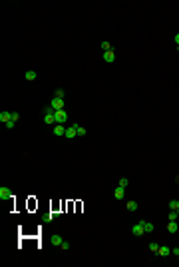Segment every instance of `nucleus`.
I'll use <instances>...</instances> for the list:
<instances>
[{
  "instance_id": "27",
  "label": "nucleus",
  "mask_w": 179,
  "mask_h": 267,
  "mask_svg": "<svg viewBox=\"0 0 179 267\" xmlns=\"http://www.w3.org/2000/svg\"><path fill=\"white\" fill-rule=\"evenodd\" d=\"M12 120L18 122V120H20V114H18V112H12Z\"/></svg>"
},
{
  "instance_id": "16",
  "label": "nucleus",
  "mask_w": 179,
  "mask_h": 267,
  "mask_svg": "<svg viewBox=\"0 0 179 267\" xmlns=\"http://www.w3.org/2000/svg\"><path fill=\"white\" fill-rule=\"evenodd\" d=\"M169 209H175V211H179V200H171V201H169Z\"/></svg>"
},
{
  "instance_id": "13",
  "label": "nucleus",
  "mask_w": 179,
  "mask_h": 267,
  "mask_svg": "<svg viewBox=\"0 0 179 267\" xmlns=\"http://www.w3.org/2000/svg\"><path fill=\"white\" fill-rule=\"evenodd\" d=\"M167 231L169 233H175V231H177V221H169L167 223Z\"/></svg>"
},
{
  "instance_id": "9",
  "label": "nucleus",
  "mask_w": 179,
  "mask_h": 267,
  "mask_svg": "<svg viewBox=\"0 0 179 267\" xmlns=\"http://www.w3.org/2000/svg\"><path fill=\"white\" fill-rule=\"evenodd\" d=\"M10 120H12V112H0V122L2 124L10 122Z\"/></svg>"
},
{
  "instance_id": "8",
  "label": "nucleus",
  "mask_w": 179,
  "mask_h": 267,
  "mask_svg": "<svg viewBox=\"0 0 179 267\" xmlns=\"http://www.w3.org/2000/svg\"><path fill=\"white\" fill-rule=\"evenodd\" d=\"M103 60H106L108 64H113V62H115V52H113V50H110V52H103Z\"/></svg>"
},
{
  "instance_id": "3",
  "label": "nucleus",
  "mask_w": 179,
  "mask_h": 267,
  "mask_svg": "<svg viewBox=\"0 0 179 267\" xmlns=\"http://www.w3.org/2000/svg\"><path fill=\"white\" fill-rule=\"evenodd\" d=\"M143 233H145V229H143V223H141V221L135 223L134 227H131V235H134V237H141Z\"/></svg>"
},
{
  "instance_id": "23",
  "label": "nucleus",
  "mask_w": 179,
  "mask_h": 267,
  "mask_svg": "<svg viewBox=\"0 0 179 267\" xmlns=\"http://www.w3.org/2000/svg\"><path fill=\"white\" fill-rule=\"evenodd\" d=\"M149 249H151L153 253H157V249H159V243H149Z\"/></svg>"
},
{
  "instance_id": "10",
  "label": "nucleus",
  "mask_w": 179,
  "mask_h": 267,
  "mask_svg": "<svg viewBox=\"0 0 179 267\" xmlns=\"http://www.w3.org/2000/svg\"><path fill=\"white\" fill-rule=\"evenodd\" d=\"M157 253H159L161 257H167V255H171V249H169V247H165V245H159Z\"/></svg>"
},
{
  "instance_id": "4",
  "label": "nucleus",
  "mask_w": 179,
  "mask_h": 267,
  "mask_svg": "<svg viewBox=\"0 0 179 267\" xmlns=\"http://www.w3.org/2000/svg\"><path fill=\"white\" fill-rule=\"evenodd\" d=\"M76 136H78V124L68 126V128H66V138H68V140H72V138H76Z\"/></svg>"
},
{
  "instance_id": "18",
  "label": "nucleus",
  "mask_w": 179,
  "mask_h": 267,
  "mask_svg": "<svg viewBox=\"0 0 179 267\" xmlns=\"http://www.w3.org/2000/svg\"><path fill=\"white\" fill-rule=\"evenodd\" d=\"M26 80L34 82V80H36V72H34V70H28V72H26Z\"/></svg>"
},
{
  "instance_id": "24",
  "label": "nucleus",
  "mask_w": 179,
  "mask_h": 267,
  "mask_svg": "<svg viewBox=\"0 0 179 267\" xmlns=\"http://www.w3.org/2000/svg\"><path fill=\"white\" fill-rule=\"evenodd\" d=\"M58 215H60V213H58V211H52V213H50V215H48V221H52V219H56Z\"/></svg>"
},
{
  "instance_id": "14",
  "label": "nucleus",
  "mask_w": 179,
  "mask_h": 267,
  "mask_svg": "<svg viewBox=\"0 0 179 267\" xmlns=\"http://www.w3.org/2000/svg\"><path fill=\"white\" fill-rule=\"evenodd\" d=\"M50 241H52V245H58V247H60V243H62L64 239H62L60 235H52V237H50Z\"/></svg>"
},
{
  "instance_id": "21",
  "label": "nucleus",
  "mask_w": 179,
  "mask_h": 267,
  "mask_svg": "<svg viewBox=\"0 0 179 267\" xmlns=\"http://www.w3.org/2000/svg\"><path fill=\"white\" fill-rule=\"evenodd\" d=\"M60 249H62V251H68V249H70V243H68V241H62V243H60Z\"/></svg>"
},
{
  "instance_id": "19",
  "label": "nucleus",
  "mask_w": 179,
  "mask_h": 267,
  "mask_svg": "<svg viewBox=\"0 0 179 267\" xmlns=\"http://www.w3.org/2000/svg\"><path fill=\"white\" fill-rule=\"evenodd\" d=\"M101 50H103V52H110V50H112V44H110V42H101Z\"/></svg>"
},
{
  "instance_id": "26",
  "label": "nucleus",
  "mask_w": 179,
  "mask_h": 267,
  "mask_svg": "<svg viewBox=\"0 0 179 267\" xmlns=\"http://www.w3.org/2000/svg\"><path fill=\"white\" fill-rule=\"evenodd\" d=\"M56 98H64V90H62V88L56 90Z\"/></svg>"
},
{
  "instance_id": "20",
  "label": "nucleus",
  "mask_w": 179,
  "mask_h": 267,
  "mask_svg": "<svg viewBox=\"0 0 179 267\" xmlns=\"http://www.w3.org/2000/svg\"><path fill=\"white\" fill-rule=\"evenodd\" d=\"M120 185H122V188H127V185H129V179H127V178H122V179H120Z\"/></svg>"
},
{
  "instance_id": "6",
  "label": "nucleus",
  "mask_w": 179,
  "mask_h": 267,
  "mask_svg": "<svg viewBox=\"0 0 179 267\" xmlns=\"http://www.w3.org/2000/svg\"><path fill=\"white\" fill-rule=\"evenodd\" d=\"M12 197V191L8 188H4V185H2V188H0V200L4 201V200H10Z\"/></svg>"
},
{
  "instance_id": "31",
  "label": "nucleus",
  "mask_w": 179,
  "mask_h": 267,
  "mask_svg": "<svg viewBox=\"0 0 179 267\" xmlns=\"http://www.w3.org/2000/svg\"><path fill=\"white\" fill-rule=\"evenodd\" d=\"M177 181H179V176H177Z\"/></svg>"
},
{
  "instance_id": "33",
  "label": "nucleus",
  "mask_w": 179,
  "mask_h": 267,
  "mask_svg": "<svg viewBox=\"0 0 179 267\" xmlns=\"http://www.w3.org/2000/svg\"><path fill=\"white\" fill-rule=\"evenodd\" d=\"M177 50H179V48H177Z\"/></svg>"
},
{
  "instance_id": "7",
  "label": "nucleus",
  "mask_w": 179,
  "mask_h": 267,
  "mask_svg": "<svg viewBox=\"0 0 179 267\" xmlns=\"http://www.w3.org/2000/svg\"><path fill=\"white\" fill-rule=\"evenodd\" d=\"M113 195H115V200H123V197H125V188L117 185V188L113 189Z\"/></svg>"
},
{
  "instance_id": "15",
  "label": "nucleus",
  "mask_w": 179,
  "mask_h": 267,
  "mask_svg": "<svg viewBox=\"0 0 179 267\" xmlns=\"http://www.w3.org/2000/svg\"><path fill=\"white\" fill-rule=\"evenodd\" d=\"M141 223H143L145 233H151V231H153V223H151V221H141Z\"/></svg>"
},
{
  "instance_id": "2",
  "label": "nucleus",
  "mask_w": 179,
  "mask_h": 267,
  "mask_svg": "<svg viewBox=\"0 0 179 267\" xmlns=\"http://www.w3.org/2000/svg\"><path fill=\"white\" fill-rule=\"evenodd\" d=\"M50 106H52V110H54V112H56V110H66V108H64V106H66L64 98H56V96H54V100H52Z\"/></svg>"
},
{
  "instance_id": "22",
  "label": "nucleus",
  "mask_w": 179,
  "mask_h": 267,
  "mask_svg": "<svg viewBox=\"0 0 179 267\" xmlns=\"http://www.w3.org/2000/svg\"><path fill=\"white\" fill-rule=\"evenodd\" d=\"M86 128H84V126H78V136H86Z\"/></svg>"
},
{
  "instance_id": "5",
  "label": "nucleus",
  "mask_w": 179,
  "mask_h": 267,
  "mask_svg": "<svg viewBox=\"0 0 179 267\" xmlns=\"http://www.w3.org/2000/svg\"><path fill=\"white\" fill-rule=\"evenodd\" d=\"M66 128L64 124H54V136H66Z\"/></svg>"
},
{
  "instance_id": "11",
  "label": "nucleus",
  "mask_w": 179,
  "mask_h": 267,
  "mask_svg": "<svg viewBox=\"0 0 179 267\" xmlns=\"http://www.w3.org/2000/svg\"><path fill=\"white\" fill-rule=\"evenodd\" d=\"M44 124H48V126L56 124V118H54V114H44Z\"/></svg>"
},
{
  "instance_id": "1",
  "label": "nucleus",
  "mask_w": 179,
  "mask_h": 267,
  "mask_svg": "<svg viewBox=\"0 0 179 267\" xmlns=\"http://www.w3.org/2000/svg\"><path fill=\"white\" fill-rule=\"evenodd\" d=\"M54 118H56V124H64V126H66L68 112L66 110H56V112H54Z\"/></svg>"
},
{
  "instance_id": "30",
  "label": "nucleus",
  "mask_w": 179,
  "mask_h": 267,
  "mask_svg": "<svg viewBox=\"0 0 179 267\" xmlns=\"http://www.w3.org/2000/svg\"><path fill=\"white\" fill-rule=\"evenodd\" d=\"M175 44H177V48H179V34H175Z\"/></svg>"
},
{
  "instance_id": "29",
  "label": "nucleus",
  "mask_w": 179,
  "mask_h": 267,
  "mask_svg": "<svg viewBox=\"0 0 179 267\" xmlns=\"http://www.w3.org/2000/svg\"><path fill=\"white\" fill-rule=\"evenodd\" d=\"M171 253H173V255L177 257V255H179V247H175V249H171Z\"/></svg>"
},
{
  "instance_id": "25",
  "label": "nucleus",
  "mask_w": 179,
  "mask_h": 267,
  "mask_svg": "<svg viewBox=\"0 0 179 267\" xmlns=\"http://www.w3.org/2000/svg\"><path fill=\"white\" fill-rule=\"evenodd\" d=\"M4 126H6V128H8V130H12V128H14V126H16V122H14V120H10V122H6V124H4Z\"/></svg>"
},
{
  "instance_id": "28",
  "label": "nucleus",
  "mask_w": 179,
  "mask_h": 267,
  "mask_svg": "<svg viewBox=\"0 0 179 267\" xmlns=\"http://www.w3.org/2000/svg\"><path fill=\"white\" fill-rule=\"evenodd\" d=\"M44 114H54V110H52V106H46V108H44Z\"/></svg>"
},
{
  "instance_id": "17",
  "label": "nucleus",
  "mask_w": 179,
  "mask_h": 267,
  "mask_svg": "<svg viewBox=\"0 0 179 267\" xmlns=\"http://www.w3.org/2000/svg\"><path fill=\"white\" fill-rule=\"evenodd\" d=\"M125 207H127V209H129V211H135V209H137V201H127V205H125Z\"/></svg>"
},
{
  "instance_id": "12",
  "label": "nucleus",
  "mask_w": 179,
  "mask_h": 267,
  "mask_svg": "<svg viewBox=\"0 0 179 267\" xmlns=\"http://www.w3.org/2000/svg\"><path fill=\"white\" fill-rule=\"evenodd\" d=\"M169 221H177L179 219V211H175V209H169Z\"/></svg>"
},
{
  "instance_id": "32",
  "label": "nucleus",
  "mask_w": 179,
  "mask_h": 267,
  "mask_svg": "<svg viewBox=\"0 0 179 267\" xmlns=\"http://www.w3.org/2000/svg\"><path fill=\"white\" fill-rule=\"evenodd\" d=\"M177 259H179V255H177Z\"/></svg>"
}]
</instances>
